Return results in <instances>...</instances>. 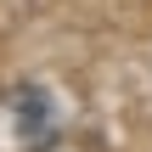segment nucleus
I'll return each mask as SVG.
<instances>
[{
  "label": "nucleus",
  "instance_id": "obj_1",
  "mask_svg": "<svg viewBox=\"0 0 152 152\" xmlns=\"http://www.w3.org/2000/svg\"><path fill=\"white\" fill-rule=\"evenodd\" d=\"M11 107L23 113V124H17V141H28V147H45V141L56 135V124H51V102H45V90H39V85L17 90V96H11Z\"/></svg>",
  "mask_w": 152,
  "mask_h": 152
}]
</instances>
